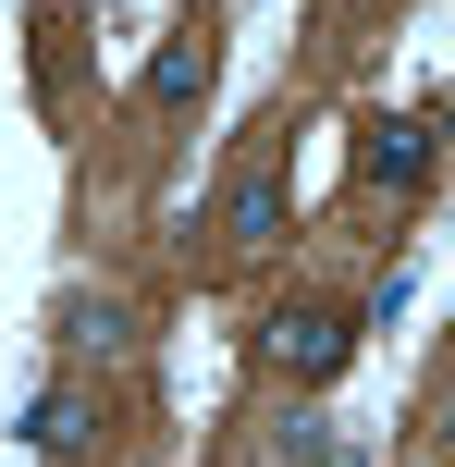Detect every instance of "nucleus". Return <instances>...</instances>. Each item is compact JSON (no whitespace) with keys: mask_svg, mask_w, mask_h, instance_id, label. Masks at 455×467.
<instances>
[{"mask_svg":"<svg viewBox=\"0 0 455 467\" xmlns=\"http://www.w3.org/2000/svg\"><path fill=\"white\" fill-rule=\"evenodd\" d=\"M345 357H357V320H345V307H271V320H259V369L271 381H308V394H320Z\"/></svg>","mask_w":455,"mask_h":467,"instance_id":"nucleus-1","label":"nucleus"},{"mask_svg":"<svg viewBox=\"0 0 455 467\" xmlns=\"http://www.w3.org/2000/svg\"><path fill=\"white\" fill-rule=\"evenodd\" d=\"M357 172H369V185H431V111L357 123Z\"/></svg>","mask_w":455,"mask_h":467,"instance_id":"nucleus-2","label":"nucleus"},{"mask_svg":"<svg viewBox=\"0 0 455 467\" xmlns=\"http://www.w3.org/2000/svg\"><path fill=\"white\" fill-rule=\"evenodd\" d=\"M197 87H210V25H185V37H160V62L136 74V99H148V111H185Z\"/></svg>","mask_w":455,"mask_h":467,"instance_id":"nucleus-3","label":"nucleus"},{"mask_svg":"<svg viewBox=\"0 0 455 467\" xmlns=\"http://www.w3.org/2000/svg\"><path fill=\"white\" fill-rule=\"evenodd\" d=\"M284 222H295V185H284V172H246V185L222 197V234H234V246H284Z\"/></svg>","mask_w":455,"mask_h":467,"instance_id":"nucleus-4","label":"nucleus"},{"mask_svg":"<svg viewBox=\"0 0 455 467\" xmlns=\"http://www.w3.org/2000/svg\"><path fill=\"white\" fill-rule=\"evenodd\" d=\"M87 431H98V406L74 394V381H49V394L25 406V443H37V455H74V443H87Z\"/></svg>","mask_w":455,"mask_h":467,"instance_id":"nucleus-5","label":"nucleus"},{"mask_svg":"<svg viewBox=\"0 0 455 467\" xmlns=\"http://www.w3.org/2000/svg\"><path fill=\"white\" fill-rule=\"evenodd\" d=\"M271 455H284V467H333V419H308V406H295V419L271 431Z\"/></svg>","mask_w":455,"mask_h":467,"instance_id":"nucleus-6","label":"nucleus"},{"mask_svg":"<svg viewBox=\"0 0 455 467\" xmlns=\"http://www.w3.org/2000/svg\"><path fill=\"white\" fill-rule=\"evenodd\" d=\"M62 345H98V357H123V307H87V296H74V307H62Z\"/></svg>","mask_w":455,"mask_h":467,"instance_id":"nucleus-7","label":"nucleus"},{"mask_svg":"<svg viewBox=\"0 0 455 467\" xmlns=\"http://www.w3.org/2000/svg\"><path fill=\"white\" fill-rule=\"evenodd\" d=\"M431 443L455 455V381H443V394H431Z\"/></svg>","mask_w":455,"mask_h":467,"instance_id":"nucleus-8","label":"nucleus"},{"mask_svg":"<svg viewBox=\"0 0 455 467\" xmlns=\"http://www.w3.org/2000/svg\"><path fill=\"white\" fill-rule=\"evenodd\" d=\"M333 467H369V455H357V443H333Z\"/></svg>","mask_w":455,"mask_h":467,"instance_id":"nucleus-9","label":"nucleus"}]
</instances>
